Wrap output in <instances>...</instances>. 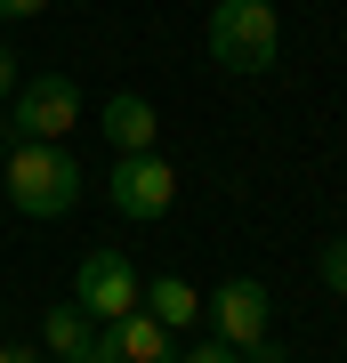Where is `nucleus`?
<instances>
[{
  "label": "nucleus",
  "instance_id": "1",
  "mask_svg": "<svg viewBox=\"0 0 347 363\" xmlns=\"http://www.w3.org/2000/svg\"><path fill=\"white\" fill-rule=\"evenodd\" d=\"M81 186H89V169H81L73 145H9V202L25 210V218H65V210L81 202Z\"/></svg>",
  "mask_w": 347,
  "mask_h": 363
},
{
  "label": "nucleus",
  "instance_id": "2",
  "mask_svg": "<svg viewBox=\"0 0 347 363\" xmlns=\"http://www.w3.org/2000/svg\"><path fill=\"white\" fill-rule=\"evenodd\" d=\"M210 57L219 73H267L283 57V25H275V0H210Z\"/></svg>",
  "mask_w": 347,
  "mask_h": 363
},
{
  "label": "nucleus",
  "instance_id": "3",
  "mask_svg": "<svg viewBox=\"0 0 347 363\" xmlns=\"http://www.w3.org/2000/svg\"><path fill=\"white\" fill-rule=\"evenodd\" d=\"M81 121V89L65 73H33V81H16V97H9V121H0V145H65V130Z\"/></svg>",
  "mask_w": 347,
  "mask_h": 363
},
{
  "label": "nucleus",
  "instance_id": "4",
  "mask_svg": "<svg viewBox=\"0 0 347 363\" xmlns=\"http://www.w3.org/2000/svg\"><path fill=\"white\" fill-rule=\"evenodd\" d=\"M105 202H114L129 226H154V218H170V202H178V169H170L162 154H114Z\"/></svg>",
  "mask_w": 347,
  "mask_h": 363
},
{
  "label": "nucleus",
  "instance_id": "5",
  "mask_svg": "<svg viewBox=\"0 0 347 363\" xmlns=\"http://www.w3.org/2000/svg\"><path fill=\"white\" fill-rule=\"evenodd\" d=\"M202 315H210V339H226L234 355H258L267 347V323H275V298H267L258 274H226V283L202 298Z\"/></svg>",
  "mask_w": 347,
  "mask_h": 363
},
{
  "label": "nucleus",
  "instance_id": "6",
  "mask_svg": "<svg viewBox=\"0 0 347 363\" xmlns=\"http://www.w3.org/2000/svg\"><path fill=\"white\" fill-rule=\"evenodd\" d=\"M138 291H145V274L129 267V250H81V267H73V298H81V315L105 331V323H121V315H138Z\"/></svg>",
  "mask_w": 347,
  "mask_h": 363
},
{
  "label": "nucleus",
  "instance_id": "7",
  "mask_svg": "<svg viewBox=\"0 0 347 363\" xmlns=\"http://www.w3.org/2000/svg\"><path fill=\"white\" fill-rule=\"evenodd\" d=\"M97 130L114 138V154H162V113H154V97H138V89L105 97Z\"/></svg>",
  "mask_w": 347,
  "mask_h": 363
},
{
  "label": "nucleus",
  "instance_id": "8",
  "mask_svg": "<svg viewBox=\"0 0 347 363\" xmlns=\"http://www.w3.org/2000/svg\"><path fill=\"white\" fill-rule=\"evenodd\" d=\"M138 307L154 315L162 331H194V323H202V291H194L186 274H154V283L138 291Z\"/></svg>",
  "mask_w": 347,
  "mask_h": 363
},
{
  "label": "nucleus",
  "instance_id": "9",
  "mask_svg": "<svg viewBox=\"0 0 347 363\" xmlns=\"http://www.w3.org/2000/svg\"><path fill=\"white\" fill-rule=\"evenodd\" d=\"M89 339H97V323L81 315V298H57V307H40V347H49L57 363H81V355H89Z\"/></svg>",
  "mask_w": 347,
  "mask_h": 363
},
{
  "label": "nucleus",
  "instance_id": "10",
  "mask_svg": "<svg viewBox=\"0 0 347 363\" xmlns=\"http://www.w3.org/2000/svg\"><path fill=\"white\" fill-rule=\"evenodd\" d=\"M114 331V347H121V363H178V347H170V331L154 323V315H121V323H105Z\"/></svg>",
  "mask_w": 347,
  "mask_h": 363
},
{
  "label": "nucleus",
  "instance_id": "11",
  "mask_svg": "<svg viewBox=\"0 0 347 363\" xmlns=\"http://www.w3.org/2000/svg\"><path fill=\"white\" fill-rule=\"evenodd\" d=\"M315 274H323V291H339V298H347V234H339V242H323Z\"/></svg>",
  "mask_w": 347,
  "mask_h": 363
},
{
  "label": "nucleus",
  "instance_id": "12",
  "mask_svg": "<svg viewBox=\"0 0 347 363\" xmlns=\"http://www.w3.org/2000/svg\"><path fill=\"white\" fill-rule=\"evenodd\" d=\"M178 363H243V355H234V347H226V339H202V347H186Z\"/></svg>",
  "mask_w": 347,
  "mask_h": 363
},
{
  "label": "nucleus",
  "instance_id": "13",
  "mask_svg": "<svg viewBox=\"0 0 347 363\" xmlns=\"http://www.w3.org/2000/svg\"><path fill=\"white\" fill-rule=\"evenodd\" d=\"M16 81H25V73H16V49H9V40H0V105L16 97Z\"/></svg>",
  "mask_w": 347,
  "mask_h": 363
},
{
  "label": "nucleus",
  "instance_id": "14",
  "mask_svg": "<svg viewBox=\"0 0 347 363\" xmlns=\"http://www.w3.org/2000/svg\"><path fill=\"white\" fill-rule=\"evenodd\" d=\"M49 9V0H0V16H9V25H25V16H40Z\"/></svg>",
  "mask_w": 347,
  "mask_h": 363
},
{
  "label": "nucleus",
  "instance_id": "15",
  "mask_svg": "<svg viewBox=\"0 0 347 363\" xmlns=\"http://www.w3.org/2000/svg\"><path fill=\"white\" fill-rule=\"evenodd\" d=\"M16 363H57V355H33V347H16Z\"/></svg>",
  "mask_w": 347,
  "mask_h": 363
},
{
  "label": "nucleus",
  "instance_id": "16",
  "mask_svg": "<svg viewBox=\"0 0 347 363\" xmlns=\"http://www.w3.org/2000/svg\"><path fill=\"white\" fill-rule=\"evenodd\" d=\"M0 363H16V347H9V339H0Z\"/></svg>",
  "mask_w": 347,
  "mask_h": 363
}]
</instances>
